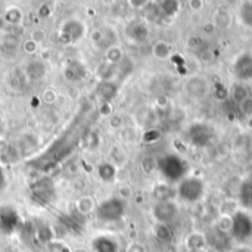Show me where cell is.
I'll return each mask as SVG.
<instances>
[{"label":"cell","mask_w":252,"mask_h":252,"mask_svg":"<svg viewBox=\"0 0 252 252\" xmlns=\"http://www.w3.org/2000/svg\"><path fill=\"white\" fill-rule=\"evenodd\" d=\"M6 183H7V179H6V173L3 170V167L0 165V192L6 188Z\"/></svg>","instance_id":"cell-42"},{"label":"cell","mask_w":252,"mask_h":252,"mask_svg":"<svg viewBox=\"0 0 252 252\" xmlns=\"http://www.w3.org/2000/svg\"><path fill=\"white\" fill-rule=\"evenodd\" d=\"M31 40L34 41V43H43L44 40H46V32H44V30H34L32 31V34H31Z\"/></svg>","instance_id":"cell-35"},{"label":"cell","mask_w":252,"mask_h":252,"mask_svg":"<svg viewBox=\"0 0 252 252\" xmlns=\"http://www.w3.org/2000/svg\"><path fill=\"white\" fill-rule=\"evenodd\" d=\"M74 252H87V251H84V250H77V251H74Z\"/></svg>","instance_id":"cell-48"},{"label":"cell","mask_w":252,"mask_h":252,"mask_svg":"<svg viewBox=\"0 0 252 252\" xmlns=\"http://www.w3.org/2000/svg\"><path fill=\"white\" fill-rule=\"evenodd\" d=\"M158 170L161 171V174L167 180H170V182H182L185 179V176L188 174V171H189V165L179 155L168 154V155H164L162 158H159Z\"/></svg>","instance_id":"cell-1"},{"label":"cell","mask_w":252,"mask_h":252,"mask_svg":"<svg viewBox=\"0 0 252 252\" xmlns=\"http://www.w3.org/2000/svg\"><path fill=\"white\" fill-rule=\"evenodd\" d=\"M84 35V24L78 19L66 21L59 32V41L62 44H69L78 41Z\"/></svg>","instance_id":"cell-5"},{"label":"cell","mask_w":252,"mask_h":252,"mask_svg":"<svg viewBox=\"0 0 252 252\" xmlns=\"http://www.w3.org/2000/svg\"><path fill=\"white\" fill-rule=\"evenodd\" d=\"M58 100V93L53 89H47L44 90V93L41 94V102L46 105H53Z\"/></svg>","instance_id":"cell-31"},{"label":"cell","mask_w":252,"mask_h":252,"mask_svg":"<svg viewBox=\"0 0 252 252\" xmlns=\"http://www.w3.org/2000/svg\"><path fill=\"white\" fill-rule=\"evenodd\" d=\"M174 195V190L168 186V185H158L154 189V196L158 199V202H164V201H170Z\"/></svg>","instance_id":"cell-19"},{"label":"cell","mask_w":252,"mask_h":252,"mask_svg":"<svg viewBox=\"0 0 252 252\" xmlns=\"http://www.w3.org/2000/svg\"><path fill=\"white\" fill-rule=\"evenodd\" d=\"M205 192L204 182L198 177H185L177 189L179 196L186 202H196L202 198Z\"/></svg>","instance_id":"cell-4"},{"label":"cell","mask_w":252,"mask_h":252,"mask_svg":"<svg viewBox=\"0 0 252 252\" xmlns=\"http://www.w3.org/2000/svg\"><path fill=\"white\" fill-rule=\"evenodd\" d=\"M92 248L94 252H118V244L108 236H97L92 242Z\"/></svg>","instance_id":"cell-12"},{"label":"cell","mask_w":252,"mask_h":252,"mask_svg":"<svg viewBox=\"0 0 252 252\" xmlns=\"http://www.w3.org/2000/svg\"><path fill=\"white\" fill-rule=\"evenodd\" d=\"M118 195H120V199H127V198H130L131 195H133V190H131V188L130 186H121L120 189H118Z\"/></svg>","instance_id":"cell-38"},{"label":"cell","mask_w":252,"mask_h":252,"mask_svg":"<svg viewBox=\"0 0 252 252\" xmlns=\"http://www.w3.org/2000/svg\"><path fill=\"white\" fill-rule=\"evenodd\" d=\"M50 13H52V7H50L49 4H41V6L37 9L38 18H47V16H50Z\"/></svg>","instance_id":"cell-36"},{"label":"cell","mask_w":252,"mask_h":252,"mask_svg":"<svg viewBox=\"0 0 252 252\" xmlns=\"http://www.w3.org/2000/svg\"><path fill=\"white\" fill-rule=\"evenodd\" d=\"M235 74L242 81L252 80V55L245 53L239 56V59L235 63Z\"/></svg>","instance_id":"cell-10"},{"label":"cell","mask_w":252,"mask_h":252,"mask_svg":"<svg viewBox=\"0 0 252 252\" xmlns=\"http://www.w3.org/2000/svg\"><path fill=\"white\" fill-rule=\"evenodd\" d=\"M19 223V217L16 211L10 207L0 208V230L3 233H12Z\"/></svg>","instance_id":"cell-8"},{"label":"cell","mask_w":252,"mask_h":252,"mask_svg":"<svg viewBox=\"0 0 252 252\" xmlns=\"http://www.w3.org/2000/svg\"><path fill=\"white\" fill-rule=\"evenodd\" d=\"M19 37L15 35V34H6L1 40V46L3 49H7V50H15L18 46H19Z\"/></svg>","instance_id":"cell-27"},{"label":"cell","mask_w":252,"mask_h":252,"mask_svg":"<svg viewBox=\"0 0 252 252\" xmlns=\"http://www.w3.org/2000/svg\"><path fill=\"white\" fill-rule=\"evenodd\" d=\"M152 52H154V55H155L157 58H159V59H165V58H168V56L171 55L170 46H168L167 43H164V41H158V43L152 47Z\"/></svg>","instance_id":"cell-25"},{"label":"cell","mask_w":252,"mask_h":252,"mask_svg":"<svg viewBox=\"0 0 252 252\" xmlns=\"http://www.w3.org/2000/svg\"><path fill=\"white\" fill-rule=\"evenodd\" d=\"M7 149H9V143L6 140L0 139V157H3L7 152Z\"/></svg>","instance_id":"cell-44"},{"label":"cell","mask_w":252,"mask_h":252,"mask_svg":"<svg viewBox=\"0 0 252 252\" xmlns=\"http://www.w3.org/2000/svg\"><path fill=\"white\" fill-rule=\"evenodd\" d=\"M207 89H208V84H207V81H205L204 78H201V77L192 78V80L189 81V84H188V90H189V93H192L193 96H202V94H205Z\"/></svg>","instance_id":"cell-17"},{"label":"cell","mask_w":252,"mask_h":252,"mask_svg":"<svg viewBox=\"0 0 252 252\" xmlns=\"http://www.w3.org/2000/svg\"><path fill=\"white\" fill-rule=\"evenodd\" d=\"M22 49H24V52H25L27 55H32V53H35V50H37V43H34V41L30 38V40H27V41L22 43Z\"/></svg>","instance_id":"cell-34"},{"label":"cell","mask_w":252,"mask_h":252,"mask_svg":"<svg viewBox=\"0 0 252 252\" xmlns=\"http://www.w3.org/2000/svg\"><path fill=\"white\" fill-rule=\"evenodd\" d=\"M123 117H120V115H117V114H114V115H111V120H109V126L112 127V128H120V127H123Z\"/></svg>","instance_id":"cell-37"},{"label":"cell","mask_w":252,"mask_h":252,"mask_svg":"<svg viewBox=\"0 0 252 252\" xmlns=\"http://www.w3.org/2000/svg\"><path fill=\"white\" fill-rule=\"evenodd\" d=\"M232 97H233V102H236L238 105H241V103H244L250 96H248V92H247V89L244 87V86H241V84H238V86H235L233 87V92H232Z\"/></svg>","instance_id":"cell-26"},{"label":"cell","mask_w":252,"mask_h":252,"mask_svg":"<svg viewBox=\"0 0 252 252\" xmlns=\"http://www.w3.org/2000/svg\"><path fill=\"white\" fill-rule=\"evenodd\" d=\"M0 27H1V19H0Z\"/></svg>","instance_id":"cell-49"},{"label":"cell","mask_w":252,"mask_h":252,"mask_svg":"<svg viewBox=\"0 0 252 252\" xmlns=\"http://www.w3.org/2000/svg\"><path fill=\"white\" fill-rule=\"evenodd\" d=\"M241 18L247 25H252V3H244L242 4Z\"/></svg>","instance_id":"cell-29"},{"label":"cell","mask_w":252,"mask_h":252,"mask_svg":"<svg viewBox=\"0 0 252 252\" xmlns=\"http://www.w3.org/2000/svg\"><path fill=\"white\" fill-rule=\"evenodd\" d=\"M213 139V131L207 124H193L189 128V140L198 146V148H204L207 146Z\"/></svg>","instance_id":"cell-6"},{"label":"cell","mask_w":252,"mask_h":252,"mask_svg":"<svg viewBox=\"0 0 252 252\" xmlns=\"http://www.w3.org/2000/svg\"><path fill=\"white\" fill-rule=\"evenodd\" d=\"M50 230L47 229V227H43V229H40L38 232H37V236L40 238V241L41 242H47L49 239H50Z\"/></svg>","instance_id":"cell-40"},{"label":"cell","mask_w":252,"mask_h":252,"mask_svg":"<svg viewBox=\"0 0 252 252\" xmlns=\"http://www.w3.org/2000/svg\"><path fill=\"white\" fill-rule=\"evenodd\" d=\"M128 32H130V35H131V38L134 41H145L148 38V28L140 22L133 24L131 28L128 30Z\"/></svg>","instance_id":"cell-20"},{"label":"cell","mask_w":252,"mask_h":252,"mask_svg":"<svg viewBox=\"0 0 252 252\" xmlns=\"http://www.w3.org/2000/svg\"><path fill=\"white\" fill-rule=\"evenodd\" d=\"M189 252H205L204 250H190Z\"/></svg>","instance_id":"cell-47"},{"label":"cell","mask_w":252,"mask_h":252,"mask_svg":"<svg viewBox=\"0 0 252 252\" xmlns=\"http://www.w3.org/2000/svg\"><path fill=\"white\" fill-rule=\"evenodd\" d=\"M81 75H84V68L77 61H71L63 69V77L69 81H75V80L81 78Z\"/></svg>","instance_id":"cell-14"},{"label":"cell","mask_w":252,"mask_h":252,"mask_svg":"<svg viewBox=\"0 0 252 252\" xmlns=\"http://www.w3.org/2000/svg\"><path fill=\"white\" fill-rule=\"evenodd\" d=\"M99 114L103 115V117L112 115V105H111V103H100V106H99Z\"/></svg>","instance_id":"cell-39"},{"label":"cell","mask_w":252,"mask_h":252,"mask_svg":"<svg viewBox=\"0 0 252 252\" xmlns=\"http://www.w3.org/2000/svg\"><path fill=\"white\" fill-rule=\"evenodd\" d=\"M239 109H241V112L244 114V115H247V117H251L252 115V99L251 97H248L244 103H241L239 105Z\"/></svg>","instance_id":"cell-33"},{"label":"cell","mask_w":252,"mask_h":252,"mask_svg":"<svg viewBox=\"0 0 252 252\" xmlns=\"http://www.w3.org/2000/svg\"><path fill=\"white\" fill-rule=\"evenodd\" d=\"M94 211H96V217L100 221L112 223V221H118L124 216L126 204L123 199L115 196V198H109V199L103 201L102 204H99Z\"/></svg>","instance_id":"cell-2"},{"label":"cell","mask_w":252,"mask_h":252,"mask_svg":"<svg viewBox=\"0 0 252 252\" xmlns=\"http://www.w3.org/2000/svg\"><path fill=\"white\" fill-rule=\"evenodd\" d=\"M77 210L80 214H90L96 210V204L93 201L92 196H81L78 201H77Z\"/></svg>","instance_id":"cell-18"},{"label":"cell","mask_w":252,"mask_h":252,"mask_svg":"<svg viewBox=\"0 0 252 252\" xmlns=\"http://www.w3.org/2000/svg\"><path fill=\"white\" fill-rule=\"evenodd\" d=\"M159 137H161V134H159L158 130H149L148 133L143 134V142H146V143H154V142L159 140Z\"/></svg>","instance_id":"cell-32"},{"label":"cell","mask_w":252,"mask_h":252,"mask_svg":"<svg viewBox=\"0 0 252 252\" xmlns=\"http://www.w3.org/2000/svg\"><path fill=\"white\" fill-rule=\"evenodd\" d=\"M4 19H6V22H9V24H12V25L21 24V21H22V12H21V9L16 7V6L9 7V9L4 12Z\"/></svg>","instance_id":"cell-22"},{"label":"cell","mask_w":252,"mask_h":252,"mask_svg":"<svg viewBox=\"0 0 252 252\" xmlns=\"http://www.w3.org/2000/svg\"><path fill=\"white\" fill-rule=\"evenodd\" d=\"M127 252H145V248H143V245H140V244H131V245L128 247Z\"/></svg>","instance_id":"cell-43"},{"label":"cell","mask_w":252,"mask_h":252,"mask_svg":"<svg viewBox=\"0 0 252 252\" xmlns=\"http://www.w3.org/2000/svg\"><path fill=\"white\" fill-rule=\"evenodd\" d=\"M44 66L43 63L40 62H31L27 68V75L31 78V80H40L43 75H44Z\"/></svg>","instance_id":"cell-23"},{"label":"cell","mask_w":252,"mask_h":252,"mask_svg":"<svg viewBox=\"0 0 252 252\" xmlns=\"http://www.w3.org/2000/svg\"><path fill=\"white\" fill-rule=\"evenodd\" d=\"M236 252H252L250 248H241V250H238Z\"/></svg>","instance_id":"cell-46"},{"label":"cell","mask_w":252,"mask_h":252,"mask_svg":"<svg viewBox=\"0 0 252 252\" xmlns=\"http://www.w3.org/2000/svg\"><path fill=\"white\" fill-rule=\"evenodd\" d=\"M105 58L109 63H118L124 58V52L120 46H111L105 52Z\"/></svg>","instance_id":"cell-21"},{"label":"cell","mask_w":252,"mask_h":252,"mask_svg":"<svg viewBox=\"0 0 252 252\" xmlns=\"http://www.w3.org/2000/svg\"><path fill=\"white\" fill-rule=\"evenodd\" d=\"M97 174L100 177L102 182L105 183H111L115 180V176H117V168L112 162H102L99 164L97 167Z\"/></svg>","instance_id":"cell-15"},{"label":"cell","mask_w":252,"mask_h":252,"mask_svg":"<svg viewBox=\"0 0 252 252\" xmlns=\"http://www.w3.org/2000/svg\"><path fill=\"white\" fill-rule=\"evenodd\" d=\"M40 105V99L38 97H32V106H38Z\"/></svg>","instance_id":"cell-45"},{"label":"cell","mask_w":252,"mask_h":252,"mask_svg":"<svg viewBox=\"0 0 252 252\" xmlns=\"http://www.w3.org/2000/svg\"><path fill=\"white\" fill-rule=\"evenodd\" d=\"M152 214L159 224H167L168 221H171L177 216V205L171 201L158 202L154 207Z\"/></svg>","instance_id":"cell-7"},{"label":"cell","mask_w":252,"mask_h":252,"mask_svg":"<svg viewBox=\"0 0 252 252\" xmlns=\"http://www.w3.org/2000/svg\"><path fill=\"white\" fill-rule=\"evenodd\" d=\"M102 40H103V32H102L100 30H94V31L92 32V41L96 43V44H99Z\"/></svg>","instance_id":"cell-41"},{"label":"cell","mask_w":252,"mask_h":252,"mask_svg":"<svg viewBox=\"0 0 252 252\" xmlns=\"http://www.w3.org/2000/svg\"><path fill=\"white\" fill-rule=\"evenodd\" d=\"M155 236L161 242H170L173 239V232L170 230V227L167 224H158L155 227Z\"/></svg>","instance_id":"cell-24"},{"label":"cell","mask_w":252,"mask_h":252,"mask_svg":"<svg viewBox=\"0 0 252 252\" xmlns=\"http://www.w3.org/2000/svg\"><path fill=\"white\" fill-rule=\"evenodd\" d=\"M117 93H118V86L111 80L100 81L99 86L96 87V94L102 103H111V100L117 96Z\"/></svg>","instance_id":"cell-11"},{"label":"cell","mask_w":252,"mask_h":252,"mask_svg":"<svg viewBox=\"0 0 252 252\" xmlns=\"http://www.w3.org/2000/svg\"><path fill=\"white\" fill-rule=\"evenodd\" d=\"M229 239H230V235L229 232H224L221 229H214L211 232V235L208 236V241L213 247H216L217 250H226L227 248V244H229Z\"/></svg>","instance_id":"cell-13"},{"label":"cell","mask_w":252,"mask_h":252,"mask_svg":"<svg viewBox=\"0 0 252 252\" xmlns=\"http://www.w3.org/2000/svg\"><path fill=\"white\" fill-rule=\"evenodd\" d=\"M0 133H1V127H0Z\"/></svg>","instance_id":"cell-50"},{"label":"cell","mask_w":252,"mask_h":252,"mask_svg":"<svg viewBox=\"0 0 252 252\" xmlns=\"http://www.w3.org/2000/svg\"><path fill=\"white\" fill-rule=\"evenodd\" d=\"M230 235L238 242H247L252 238V219L250 214L244 211H238L232 217L230 223Z\"/></svg>","instance_id":"cell-3"},{"label":"cell","mask_w":252,"mask_h":252,"mask_svg":"<svg viewBox=\"0 0 252 252\" xmlns=\"http://www.w3.org/2000/svg\"><path fill=\"white\" fill-rule=\"evenodd\" d=\"M159 10L164 13V15H167V16H171V15H174L176 12H177V6H179V3L177 1H161L159 3Z\"/></svg>","instance_id":"cell-28"},{"label":"cell","mask_w":252,"mask_h":252,"mask_svg":"<svg viewBox=\"0 0 252 252\" xmlns=\"http://www.w3.org/2000/svg\"><path fill=\"white\" fill-rule=\"evenodd\" d=\"M239 201L245 208L252 210V179L245 180L239 189Z\"/></svg>","instance_id":"cell-16"},{"label":"cell","mask_w":252,"mask_h":252,"mask_svg":"<svg viewBox=\"0 0 252 252\" xmlns=\"http://www.w3.org/2000/svg\"><path fill=\"white\" fill-rule=\"evenodd\" d=\"M32 189H34V201H37L38 204H46L53 196V185L47 179H43L34 183Z\"/></svg>","instance_id":"cell-9"},{"label":"cell","mask_w":252,"mask_h":252,"mask_svg":"<svg viewBox=\"0 0 252 252\" xmlns=\"http://www.w3.org/2000/svg\"><path fill=\"white\" fill-rule=\"evenodd\" d=\"M155 168H158V161H155L152 157H146V158L142 161V170H143L146 174H151Z\"/></svg>","instance_id":"cell-30"}]
</instances>
